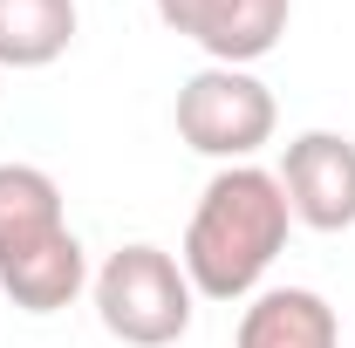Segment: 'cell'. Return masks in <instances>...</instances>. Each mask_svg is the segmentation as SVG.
Segmentation results:
<instances>
[{"label":"cell","instance_id":"6","mask_svg":"<svg viewBox=\"0 0 355 348\" xmlns=\"http://www.w3.org/2000/svg\"><path fill=\"white\" fill-rule=\"evenodd\" d=\"M232 348H342V314L314 287H260L239 314Z\"/></svg>","mask_w":355,"mask_h":348},{"label":"cell","instance_id":"5","mask_svg":"<svg viewBox=\"0 0 355 348\" xmlns=\"http://www.w3.org/2000/svg\"><path fill=\"white\" fill-rule=\"evenodd\" d=\"M273 177L294 205V225H308V232H349L355 225V137L301 130L280 150Z\"/></svg>","mask_w":355,"mask_h":348},{"label":"cell","instance_id":"2","mask_svg":"<svg viewBox=\"0 0 355 348\" xmlns=\"http://www.w3.org/2000/svg\"><path fill=\"white\" fill-rule=\"evenodd\" d=\"M89 294H96V321L123 348H171L191 335V314H198V294H191L178 253L150 246V239L116 246L89 273Z\"/></svg>","mask_w":355,"mask_h":348},{"label":"cell","instance_id":"3","mask_svg":"<svg viewBox=\"0 0 355 348\" xmlns=\"http://www.w3.org/2000/svg\"><path fill=\"white\" fill-rule=\"evenodd\" d=\"M178 143L212 157V164H253L273 130H280V103L253 69H198L178 89Z\"/></svg>","mask_w":355,"mask_h":348},{"label":"cell","instance_id":"1","mask_svg":"<svg viewBox=\"0 0 355 348\" xmlns=\"http://www.w3.org/2000/svg\"><path fill=\"white\" fill-rule=\"evenodd\" d=\"M287 232H294V205L280 177L266 164H219L191 205L178 266L198 301H253L273 260L287 253Z\"/></svg>","mask_w":355,"mask_h":348},{"label":"cell","instance_id":"7","mask_svg":"<svg viewBox=\"0 0 355 348\" xmlns=\"http://www.w3.org/2000/svg\"><path fill=\"white\" fill-rule=\"evenodd\" d=\"M83 287H89V253H83V239L69 225L55 239H42V246L0 260V294L21 314H62V307H76Z\"/></svg>","mask_w":355,"mask_h":348},{"label":"cell","instance_id":"8","mask_svg":"<svg viewBox=\"0 0 355 348\" xmlns=\"http://www.w3.org/2000/svg\"><path fill=\"white\" fill-rule=\"evenodd\" d=\"M62 225V184L42 164H0V260L55 239Z\"/></svg>","mask_w":355,"mask_h":348},{"label":"cell","instance_id":"9","mask_svg":"<svg viewBox=\"0 0 355 348\" xmlns=\"http://www.w3.org/2000/svg\"><path fill=\"white\" fill-rule=\"evenodd\" d=\"M76 0H0V69H48L76 42Z\"/></svg>","mask_w":355,"mask_h":348},{"label":"cell","instance_id":"4","mask_svg":"<svg viewBox=\"0 0 355 348\" xmlns=\"http://www.w3.org/2000/svg\"><path fill=\"white\" fill-rule=\"evenodd\" d=\"M157 21L198 42L219 69H253L260 55L280 48L287 21H294V0H150Z\"/></svg>","mask_w":355,"mask_h":348}]
</instances>
